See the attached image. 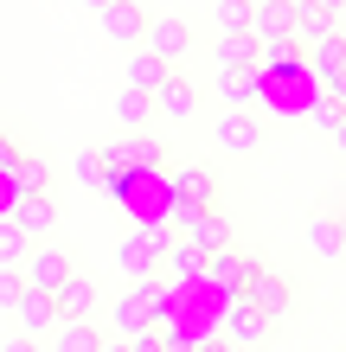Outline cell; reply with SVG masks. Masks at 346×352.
Segmentation results:
<instances>
[{
    "label": "cell",
    "instance_id": "obj_1",
    "mask_svg": "<svg viewBox=\"0 0 346 352\" xmlns=\"http://www.w3.org/2000/svg\"><path fill=\"white\" fill-rule=\"evenodd\" d=\"M237 295H244V301H257L270 327H282V320L295 314V276H289V269H276V263H263V256L250 263V276H244Z\"/></svg>",
    "mask_w": 346,
    "mask_h": 352
},
{
    "label": "cell",
    "instance_id": "obj_2",
    "mask_svg": "<svg viewBox=\"0 0 346 352\" xmlns=\"http://www.w3.org/2000/svg\"><path fill=\"white\" fill-rule=\"evenodd\" d=\"M193 205H218V179H212V167H180V173L167 179V218L180 224Z\"/></svg>",
    "mask_w": 346,
    "mask_h": 352
},
{
    "label": "cell",
    "instance_id": "obj_3",
    "mask_svg": "<svg viewBox=\"0 0 346 352\" xmlns=\"http://www.w3.org/2000/svg\"><path fill=\"white\" fill-rule=\"evenodd\" d=\"M301 58H308L314 84L340 96V84H346V32H321V38H314V45L301 52Z\"/></svg>",
    "mask_w": 346,
    "mask_h": 352
},
{
    "label": "cell",
    "instance_id": "obj_4",
    "mask_svg": "<svg viewBox=\"0 0 346 352\" xmlns=\"http://www.w3.org/2000/svg\"><path fill=\"white\" fill-rule=\"evenodd\" d=\"M71 269H77V263H71L65 243H39V237H32V250H26V263H19V276H26L32 288H58Z\"/></svg>",
    "mask_w": 346,
    "mask_h": 352
},
{
    "label": "cell",
    "instance_id": "obj_5",
    "mask_svg": "<svg viewBox=\"0 0 346 352\" xmlns=\"http://www.w3.org/2000/svg\"><path fill=\"white\" fill-rule=\"evenodd\" d=\"M218 314H225L231 346H263V340L276 333V327L263 320V307H257V301H244V295H225V307H218Z\"/></svg>",
    "mask_w": 346,
    "mask_h": 352
},
{
    "label": "cell",
    "instance_id": "obj_6",
    "mask_svg": "<svg viewBox=\"0 0 346 352\" xmlns=\"http://www.w3.org/2000/svg\"><path fill=\"white\" fill-rule=\"evenodd\" d=\"M250 250H237V243H225V250H212L206 256V276H199V282H206L212 288V295H237V288H244V276H250Z\"/></svg>",
    "mask_w": 346,
    "mask_h": 352
},
{
    "label": "cell",
    "instance_id": "obj_7",
    "mask_svg": "<svg viewBox=\"0 0 346 352\" xmlns=\"http://www.w3.org/2000/svg\"><path fill=\"white\" fill-rule=\"evenodd\" d=\"M141 45H148L160 65H180V58L193 52V26L186 19H148V26H141Z\"/></svg>",
    "mask_w": 346,
    "mask_h": 352
},
{
    "label": "cell",
    "instance_id": "obj_8",
    "mask_svg": "<svg viewBox=\"0 0 346 352\" xmlns=\"http://www.w3.org/2000/svg\"><path fill=\"white\" fill-rule=\"evenodd\" d=\"M180 231H186L206 256H212V250H225V243H237V237H231V218L218 212V205H193V212L180 218Z\"/></svg>",
    "mask_w": 346,
    "mask_h": 352
},
{
    "label": "cell",
    "instance_id": "obj_9",
    "mask_svg": "<svg viewBox=\"0 0 346 352\" xmlns=\"http://www.w3.org/2000/svg\"><path fill=\"white\" fill-rule=\"evenodd\" d=\"M263 141H270V135H263V122L250 116V109H231V116H218V154H257L263 148Z\"/></svg>",
    "mask_w": 346,
    "mask_h": 352
},
{
    "label": "cell",
    "instance_id": "obj_10",
    "mask_svg": "<svg viewBox=\"0 0 346 352\" xmlns=\"http://www.w3.org/2000/svg\"><path fill=\"white\" fill-rule=\"evenodd\" d=\"M154 109L167 116V122H193L199 116V84H193V77H180V71H167L154 84Z\"/></svg>",
    "mask_w": 346,
    "mask_h": 352
},
{
    "label": "cell",
    "instance_id": "obj_11",
    "mask_svg": "<svg viewBox=\"0 0 346 352\" xmlns=\"http://www.w3.org/2000/svg\"><path fill=\"white\" fill-rule=\"evenodd\" d=\"M250 38L257 45H270V38H289L295 32V0H250Z\"/></svg>",
    "mask_w": 346,
    "mask_h": 352
},
{
    "label": "cell",
    "instance_id": "obj_12",
    "mask_svg": "<svg viewBox=\"0 0 346 352\" xmlns=\"http://www.w3.org/2000/svg\"><path fill=\"white\" fill-rule=\"evenodd\" d=\"M96 19H103V38H116V45H141V26H148L141 0H103Z\"/></svg>",
    "mask_w": 346,
    "mask_h": 352
},
{
    "label": "cell",
    "instance_id": "obj_13",
    "mask_svg": "<svg viewBox=\"0 0 346 352\" xmlns=\"http://www.w3.org/2000/svg\"><path fill=\"white\" fill-rule=\"evenodd\" d=\"M52 301H58V320H84V314H96V301H103V288H96L90 276H77V269H71V276H65V282L52 288Z\"/></svg>",
    "mask_w": 346,
    "mask_h": 352
},
{
    "label": "cell",
    "instance_id": "obj_14",
    "mask_svg": "<svg viewBox=\"0 0 346 352\" xmlns=\"http://www.w3.org/2000/svg\"><path fill=\"white\" fill-rule=\"evenodd\" d=\"M270 90V77H263L257 65H237V71H218V102L225 109H250V102Z\"/></svg>",
    "mask_w": 346,
    "mask_h": 352
},
{
    "label": "cell",
    "instance_id": "obj_15",
    "mask_svg": "<svg viewBox=\"0 0 346 352\" xmlns=\"http://www.w3.org/2000/svg\"><path fill=\"white\" fill-rule=\"evenodd\" d=\"M13 320L26 327L32 340H39V333H52V327H58V301H52V288H32V282H26V295L13 301Z\"/></svg>",
    "mask_w": 346,
    "mask_h": 352
},
{
    "label": "cell",
    "instance_id": "obj_16",
    "mask_svg": "<svg viewBox=\"0 0 346 352\" xmlns=\"http://www.w3.org/2000/svg\"><path fill=\"white\" fill-rule=\"evenodd\" d=\"M13 224H19L26 237H52V224H58L52 192H13Z\"/></svg>",
    "mask_w": 346,
    "mask_h": 352
},
{
    "label": "cell",
    "instance_id": "obj_17",
    "mask_svg": "<svg viewBox=\"0 0 346 352\" xmlns=\"http://www.w3.org/2000/svg\"><path fill=\"white\" fill-rule=\"evenodd\" d=\"M154 160H160V148L148 141V129H135L129 141H109V148H103V167H129V173H148Z\"/></svg>",
    "mask_w": 346,
    "mask_h": 352
},
{
    "label": "cell",
    "instance_id": "obj_18",
    "mask_svg": "<svg viewBox=\"0 0 346 352\" xmlns=\"http://www.w3.org/2000/svg\"><path fill=\"white\" fill-rule=\"evenodd\" d=\"M212 65L218 71H237V65H257V38H250V26H218V45H212Z\"/></svg>",
    "mask_w": 346,
    "mask_h": 352
},
{
    "label": "cell",
    "instance_id": "obj_19",
    "mask_svg": "<svg viewBox=\"0 0 346 352\" xmlns=\"http://www.w3.org/2000/svg\"><path fill=\"white\" fill-rule=\"evenodd\" d=\"M301 243H308L321 263H340V212H314L301 224Z\"/></svg>",
    "mask_w": 346,
    "mask_h": 352
},
{
    "label": "cell",
    "instance_id": "obj_20",
    "mask_svg": "<svg viewBox=\"0 0 346 352\" xmlns=\"http://www.w3.org/2000/svg\"><path fill=\"white\" fill-rule=\"evenodd\" d=\"M52 340H58V352H103V346H109L103 327H96V314H84V320H58Z\"/></svg>",
    "mask_w": 346,
    "mask_h": 352
},
{
    "label": "cell",
    "instance_id": "obj_21",
    "mask_svg": "<svg viewBox=\"0 0 346 352\" xmlns=\"http://www.w3.org/2000/svg\"><path fill=\"white\" fill-rule=\"evenodd\" d=\"M154 116H160V109H154V90H135V84H129V90H116V122H122L129 135H135V129H148Z\"/></svg>",
    "mask_w": 346,
    "mask_h": 352
},
{
    "label": "cell",
    "instance_id": "obj_22",
    "mask_svg": "<svg viewBox=\"0 0 346 352\" xmlns=\"http://www.w3.org/2000/svg\"><path fill=\"white\" fill-rule=\"evenodd\" d=\"M160 250H167V243H160L154 231H135L129 243H122V269H129V276H154V263H160Z\"/></svg>",
    "mask_w": 346,
    "mask_h": 352
},
{
    "label": "cell",
    "instance_id": "obj_23",
    "mask_svg": "<svg viewBox=\"0 0 346 352\" xmlns=\"http://www.w3.org/2000/svg\"><path fill=\"white\" fill-rule=\"evenodd\" d=\"M7 186H13V192H52V167H45L39 154H26V148H19L13 173H7Z\"/></svg>",
    "mask_w": 346,
    "mask_h": 352
},
{
    "label": "cell",
    "instance_id": "obj_24",
    "mask_svg": "<svg viewBox=\"0 0 346 352\" xmlns=\"http://www.w3.org/2000/svg\"><path fill=\"white\" fill-rule=\"evenodd\" d=\"M167 71H173V65H160V58H154L148 45H141V52L129 58V84H135V90H154V84H160Z\"/></svg>",
    "mask_w": 346,
    "mask_h": 352
},
{
    "label": "cell",
    "instance_id": "obj_25",
    "mask_svg": "<svg viewBox=\"0 0 346 352\" xmlns=\"http://www.w3.org/2000/svg\"><path fill=\"white\" fill-rule=\"evenodd\" d=\"M26 250H32V237L19 231L13 218H0V263H7V269H19V263H26Z\"/></svg>",
    "mask_w": 346,
    "mask_h": 352
},
{
    "label": "cell",
    "instance_id": "obj_26",
    "mask_svg": "<svg viewBox=\"0 0 346 352\" xmlns=\"http://www.w3.org/2000/svg\"><path fill=\"white\" fill-rule=\"evenodd\" d=\"M308 116H314V129H321V135H334V129H340V122H346V102H340L334 90H321Z\"/></svg>",
    "mask_w": 346,
    "mask_h": 352
},
{
    "label": "cell",
    "instance_id": "obj_27",
    "mask_svg": "<svg viewBox=\"0 0 346 352\" xmlns=\"http://www.w3.org/2000/svg\"><path fill=\"white\" fill-rule=\"evenodd\" d=\"M173 276H206V250L186 237V243H173Z\"/></svg>",
    "mask_w": 346,
    "mask_h": 352
},
{
    "label": "cell",
    "instance_id": "obj_28",
    "mask_svg": "<svg viewBox=\"0 0 346 352\" xmlns=\"http://www.w3.org/2000/svg\"><path fill=\"white\" fill-rule=\"evenodd\" d=\"M19 295H26V276L0 263V314H13V301H19Z\"/></svg>",
    "mask_w": 346,
    "mask_h": 352
},
{
    "label": "cell",
    "instance_id": "obj_29",
    "mask_svg": "<svg viewBox=\"0 0 346 352\" xmlns=\"http://www.w3.org/2000/svg\"><path fill=\"white\" fill-rule=\"evenodd\" d=\"M212 19H218V26H244V19H250V0H218V7H212Z\"/></svg>",
    "mask_w": 346,
    "mask_h": 352
},
{
    "label": "cell",
    "instance_id": "obj_30",
    "mask_svg": "<svg viewBox=\"0 0 346 352\" xmlns=\"http://www.w3.org/2000/svg\"><path fill=\"white\" fill-rule=\"evenodd\" d=\"M96 173H103V154H77V179L96 186Z\"/></svg>",
    "mask_w": 346,
    "mask_h": 352
},
{
    "label": "cell",
    "instance_id": "obj_31",
    "mask_svg": "<svg viewBox=\"0 0 346 352\" xmlns=\"http://www.w3.org/2000/svg\"><path fill=\"white\" fill-rule=\"evenodd\" d=\"M314 7H327L334 19H346V0H314Z\"/></svg>",
    "mask_w": 346,
    "mask_h": 352
},
{
    "label": "cell",
    "instance_id": "obj_32",
    "mask_svg": "<svg viewBox=\"0 0 346 352\" xmlns=\"http://www.w3.org/2000/svg\"><path fill=\"white\" fill-rule=\"evenodd\" d=\"M334 148H340V160H346V122H340V129H334Z\"/></svg>",
    "mask_w": 346,
    "mask_h": 352
},
{
    "label": "cell",
    "instance_id": "obj_33",
    "mask_svg": "<svg viewBox=\"0 0 346 352\" xmlns=\"http://www.w3.org/2000/svg\"><path fill=\"white\" fill-rule=\"evenodd\" d=\"M340 256H346V212H340Z\"/></svg>",
    "mask_w": 346,
    "mask_h": 352
},
{
    "label": "cell",
    "instance_id": "obj_34",
    "mask_svg": "<svg viewBox=\"0 0 346 352\" xmlns=\"http://www.w3.org/2000/svg\"><path fill=\"white\" fill-rule=\"evenodd\" d=\"M84 7H90V13H96V7H103V0H84Z\"/></svg>",
    "mask_w": 346,
    "mask_h": 352
},
{
    "label": "cell",
    "instance_id": "obj_35",
    "mask_svg": "<svg viewBox=\"0 0 346 352\" xmlns=\"http://www.w3.org/2000/svg\"><path fill=\"white\" fill-rule=\"evenodd\" d=\"M340 102H346V84H340Z\"/></svg>",
    "mask_w": 346,
    "mask_h": 352
},
{
    "label": "cell",
    "instance_id": "obj_36",
    "mask_svg": "<svg viewBox=\"0 0 346 352\" xmlns=\"http://www.w3.org/2000/svg\"><path fill=\"white\" fill-rule=\"evenodd\" d=\"M0 135H7V129H0Z\"/></svg>",
    "mask_w": 346,
    "mask_h": 352
}]
</instances>
